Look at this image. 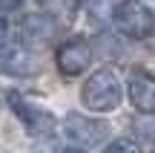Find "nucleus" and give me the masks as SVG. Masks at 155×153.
I'll return each instance as SVG.
<instances>
[{"label": "nucleus", "mask_w": 155, "mask_h": 153, "mask_svg": "<svg viewBox=\"0 0 155 153\" xmlns=\"http://www.w3.org/2000/svg\"><path fill=\"white\" fill-rule=\"evenodd\" d=\"M121 81H118V75L112 72V69H98V72H92L86 78V84H83L81 90V101L86 110H92V113H106V110H115L118 104H121Z\"/></svg>", "instance_id": "f257e3e1"}, {"label": "nucleus", "mask_w": 155, "mask_h": 153, "mask_svg": "<svg viewBox=\"0 0 155 153\" xmlns=\"http://www.w3.org/2000/svg\"><path fill=\"white\" fill-rule=\"evenodd\" d=\"M112 23L121 35L132 40H144L155 32V12L141 0H124L112 9Z\"/></svg>", "instance_id": "f03ea898"}, {"label": "nucleus", "mask_w": 155, "mask_h": 153, "mask_svg": "<svg viewBox=\"0 0 155 153\" xmlns=\"http://www.w3.org/2000/svg\"><path fill=\"white\" fill-rule=\"evenodd\" d=\"M6 101H9V107L15 110V116L26 124V130L32 133V136H52V130H55V116L46 113L40 104L29 101L26 96H20V92H15V90L6 92Z\"/></svg>", "instance_id": "7ed1b4c3"}, {"label": "nucleus", "mask_w": 155, "mask_h": 153, "mask_svg": "<svg viewBox=\"0 0 155 153\" xmlns=\"http://www.w3.org/2000/svg\"><path fill=\"white\" fill-rule=\"evenodd\" d=\"M55 61H58V69H61L63 75L75 78V75H81L83 69L89 67V61H92V46L86 43V38L75 35L66 43H61V49L55 52Z\"/></svg>", "instance_id": "20e7f679"}, {"label": "nucleus", "mask_w": 155, "mask_h": 153, "mask_svg": "<svg viewBox=\"0 0 155 153\" xmlns=\"http://www.w3.org/2000/svg\"><path fill=\"white\" fill-rule=\"evenodd\" d=\"M63 127H66V136L81 144H98L104 136H109V124L106 121L89 119V116H81V113H69Z\"/></svg>", "instance_id": "39448f33"}, {"label": "nucleus", "mask_w": 155, "mask_h": 153, "mask_svg": "<svg viewBox=\"0 0 155 153\" xmlns=\"http://www.w3.org/2000/svg\"><path fill=\"white\" fill-rule=\"evenodd\" d=\"M127 92L129 101L135 104V110L141 113H155V75L147 72V69H132L127 81Z\"/></svg>", "instance_id": "423d86ee"}, {"label": "nucleus", "mask_w": 155, "mask_h": 153, "mask_svg": "<svg viewBox=\"0 0 155 153\" xmlns=\"http://www.w3.org/2000/svg\"><path fill=\"white\" fill-rule=\"evenodd\" d=\"M0 69L9 75H35L40 69V61L26 49H12L0 58Z\"/></svg>", "instance_id": "0eeeda50"}, {"label": "nucleus", "mask_w": 155, "mask_h": 153, "mask_svg": "<svg viewBox=\"0 0 155 153\" xmlns=\"http://www.w3.org/2000/svg\"><path fill=\"white\" fill-rule=\"evenodd\" d=\"M55 32V23L52 17H40V15H29L23 20V38L26 40H43Z\"/></svg>", "instance_id": "6e6552de"}, {"label": "nucleus", "mask_w": 155, "mask_h": 153, "mask_svg": "<svg viewBox=\"0 0 155 153\" xmlns=\"http://www.w3.org/2000/svg\"><path fill=\"white\" fill-rule=\"evenodd\" d=\"M104 153H138V144L129 142V139H115L112 144H106Z\"/></svg>", "instance_id": "1a4fd4ad"}, {"label": "nucleus", "mask_w": 155, "mask_h": 153, "mask_svg": "<svg viewBox=\"0 0 155 153\" xmlns=\"http://www.w3.org/2000/svg\"><path fill=\"white\" fill-rule=\"evenodd\" d=\"M20 3H23V0H0V17H3L6 12H15Z\"/></svg>", "instance_id": "9d476101"}, {"label": "nucleus", "mask_w": 155, "mask_h": 153, "mask_svg": "<svg viewBox=\"0 0 155 153\" xmlns=\"http://www.w3.org/2000/svg\"><path fill=\"white\" fill-rule=\"evenodd\" d=\"M6 40H9V23L0 17V52L6 49Z\"/></svg>", "instance_id": "9b49d317"}, {"label": "nucleus", "mask_w": 155, "mask_h": 153, "mask_svg": "<svg viewBox=\"0 0 155 153\" xmlns=\"http://www.w3.org/2000/svg\"><path fill=\"white\" fill-rule=\"evenodd\" d=\"M63 153H86V150H83V148H78V144H69V148L63 150Z\"/></svg>", "instance_id": "f8f14e48"}]
</instances>
